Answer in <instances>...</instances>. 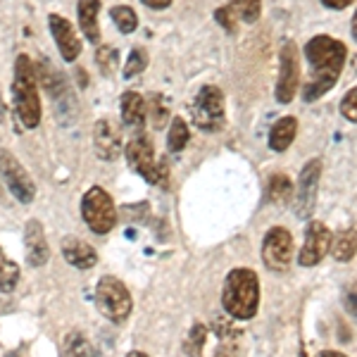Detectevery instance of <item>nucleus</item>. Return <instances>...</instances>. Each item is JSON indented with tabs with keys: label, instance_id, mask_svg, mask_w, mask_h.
<instances>
[{
	"label": "nucleus",
	"instance_id": "1",
	"mask_svg": "<svg viewBox=\"0 0 357 357\" xmlns=\"http://www.w3.org/2000/svg\"><path fill=\"white\" fill-rule=\"evenodd\" d=\"M345 45L331 36H314L305 45V57L310 65V82L305 84L303 98L307 102L317 100L336 86L345 65Z\"/></svg>",
	"mask_w": 357,
	"mask_h": 357
},
{
	"label": "nucleus",
	"instance_id": "2",
	"mask_svg": "<svg viewBox=\"0 0 357 357\" xmlns=\"http://www.w3.org/2000/svg\"><path fill=\"white\" fill-rule=\"evenodd\" d=\"M222 305L236 319H252L260 307V281L252 269H231L224 281Z\"/></svg>",
	"mask_w": 357,
	"mask_h": 357
},
{
	"label": "nucleus",
	"instance_id": "3",
	"mask_svg": "<svg viewBox=\"0 0 357 357\" xmlns=\"http://www.w3.org/2000/svg\"><path fill=\"white\" fill-rule=\"evenodd\" d=\"M13 96L15 107L22 124L26 129H33L41 122V100H38V79L33 62L29 55H20L15 60V79H13Z\"/></svg>",
	"mask_w": 357,
	"mask_h": 357
},
{
	"label": "nucleus",
	"instance_id": "4",
	"mask_svg": "<svg viewBox=\"0 0 357 357\" xmlns=\"http://www.w3.org/2000/svg\"><path fill=\"white\" fill-rule=\"evenodd\" d=\"M96 305L102 312V317H107L114 324L124 321L126 317L134 310V301H131L129 289L114 276H102L96 286Z\"/></svg>",
	"mask_w": 357,
	"mask_h": 357
},
{
	"label": "nucleus",
	"instance_id": "5",
	"mask_svg": "<svg viewBox=\"0 0 357 357\" xmlns=\"http://www.w3.org/2000/svg\"><path fill=\"white\" fill-rule=\"evenodd\" d=\"M82 217L93 234L112 231L114 224H117V210H114L110 193L100 186L91 188L82 200Z\"/></svg>",
	"mask_w": 357,
	"mask_h": 357
},
{
	"label": "nucleus",
	"instance_id": "6",
	"mask_svg": "<svg viewBox=\"0 0 357 357\" xmlns=\"http://www.w3.org/2000/svg\"><path fill=\"white\" fill-rule=\"evenodd\" d=\"M193 122L203 131H220L227 122V112H224V96L217 86H203L193 100Z\"/></svg>",
	"mask_w": 357,
	"mask_h": 357
},
{
	"label": "nucleus",
	"instance_id": "7",
	"mask_svg": "<svg viewBox=\"0 0 357 357\" xmlns=\"http://www.w3.org/2000/svg\"><path fill=\"white\" fill-rule=\"evenodd\" d=\"M126 160H129V167L136 169L146 181L151 183H162L165 186V178H167V165L155 160V148L153 143L148 141V136H136L134 141L126 146Z\"/></svg>",
	"mask_w": 357,
	"mask_h": 357
},
{
	"label": "nucleus",
	"instance_id": "8",
	"mask_svg": "<svg viewBox=\"0 0 357 357\" xmlns=\"http://www.w3.org/2000/svg\"><path fill=\"white\" fill-rule=\"evenodd\" d=\"M301 86V53L296 43H286L279 53V82H276V100L289 105Z\"/></svg>",
	"mask_w": 357,
	"mask_h": 357
},
{
	"label": "nucleus",
	"instance_id": "9",
	"mask_svg": "<svg viewBox=\"0 0 357 357\" xmlns=\"http://www.w3.org/2000/svg\"><path fill=\"white\" fill-rule=\"evenodd\" d=\"M0 176H3L5 186L15 195L20 203H31L36 198V186L29 172L20 165V160L13 153L0 151Z\"/></svg>",
	"mask_w": 357,
	"mask_h": 357
},
{
	"label": "nucleus",
	"instance_id": "10",
	"mask_svg": "<svg viewBox=\"0 0 357 357\" xmlns=\"http://www.w3.org/2000/svg\"><path fill=\"white\" fill-rule=\"evenodd\" d=\"M262 260L272 272H286L293 260V236L289 229H269L262 241Z\"/></svg>",
	"mask_w": 357,
	"mask_h": 357
},
{
	"label": "nucleus",
	"instance_id": "11",
	"mask_svg": "<svg viewBox=\"0 0 357 357\" xmlns=\"http://www.w3.org/2000/svg\"><path fill=\"white\" fill-rule=\"evenodd\" d=\"M319 178H321V160L312 158L301 172V181H298V191H296V215L298 220H307L312 215L314 205H317V193H319Z\"/></svg>",
	"mask_w": 357,
	"mask_h": 357
},
{
	"label": "nucleus",
	"instance_id": "12",
	"mask_svg": "<svg viewBox=\"0 0 357 357\" xmlns=\"http://www.w3.org/2000/svg\"><path fill=\"white\" fill-rule=\"evenodd\" d=\"M331 248V231L329 227H324L321 222H312L307 227V234H305V243L301 248V255H298V262L303 267H314L324 260V255Z\"/></svg>",
	"mask_w": 357,
	"mask_h": 357
},
{
	"label": "nucleus",
	"instance_id": "13",
	"mask_svg": "<svg viewBox=\"0 0 357 357\" xmlns=\"http://www.w3.org/2000/svg\"><path fill=\"white\" fill-rule=\"evenodd\" d=\"M48 24H50V33H53L57 48H60L62 60L74 62L82 55V38L77 36V29H74L72 22L65 20L62 15H50Z\"/></svg>",
	"mask_w": 357,
	"mask_h": 357
},
{
	"label": "nucleus",
	"instance_id": "14",
	"mask_svg": "<svg viewBox=\"0 0 357 357\" xmlns=\"http://www.w3.org/2000/svg\"><path fill=\"white\" fill-rule=\"evenodd\" d=\"M93 148L98 158L105 160V162L117 160L119 153H122V131H119V126H114L110 119H100L93 131Z\"/></svg>",
	"mask_w": 357,
	"mask_h": 357
},
{
	"label": "nucleus",
	"instance_id": "15",
	"mask_svg": "<svg viewBox=\"0 0 357 357\" xmlns=\"http://www.w3.org/2000/svg\"><path fill=\"white\" fill-rule=\"evenodd\" d=\"M24 250H26V262L31 267H43L50 257V248L45 241L41 222L31 220L24 229Z\"/></svg>",
	"mask_w": 357,
	"mask_h": 357
},
{
	"label": "nucleus",
	"instance_id": "16",
	"mask_svg": "<svg viewBox=\"0 0 357 357\" xmlns=\"http://www.w3.org/2000/svg\"><path fill=\"white\" fill-rule=\"evenodd\" d=\"M62 257L77 269H91L98 262V252L77 236L62 238Z\"/></svg>",
	"mask_w": 357,
	"mask_h": 357
},
{
	"label": "nucleus",
	"instance_id": "17",
	"mask_svg": "<svg viewBox=\"0 0 357 357\" xmlns=\"http://www.w3.org/2000/svg\"><path fill=\"white\" fill-rule=\"evenodd\" d=\"M79 26L84 36L91 43L100 41V26H98V15H100V0H79Z\"/></svg>",
	"mask_w": 357,
	"mask_h": 357
},
{
	"label": "nucleus",
	"instance_id": "18",
	"mask_svg": "<svg viewBox=\"0 0 357 357\" xmlns=\"http://www.w3.org/2000/svg\"><path fill=\"white\" fill-rule=\"evenodd\" d=\"M298 134V119L296 117H281L279 122L269 131V148L276 153H284L286 148H291V143L296 141Z\"/></svg>",
	"mask_w": 357,
	"mask_h": 357
},
{
	"label": "nucleus",
	"instance_id": "19",
	"mask_svg": "<svg viewBox=\"0 0 357 357\" xmlns=\"http://www.w3.org/2000/svg\"><path fill=\"white\" fill-rule=\"evenodd\" d=\"M33 69H36V79L38 84L45 86V91H48L50 96L55 98V100H62L67 93V86H65V79H62V74H57L53 67H50V62L45 60V57H41V60L33 65Z\"/></svg>",
	"mask_w": 357,
	"mask_h": 357
},
{
	"label": "nucleus",
	"instance_id": "20",
	"mask_svg": "<svg viewBox=\"0 0 357 357\" xmlns=\"http://www.w3.org/2000/svg\"><path fill=\"white\" fill-rule=\"evenodd\" d=\"M331 252L338 262H350L357 252V231L355 229H343L331 238Z\"/></svg>",
	"mask_w": 357,
	"mask_h": 357
},
{
	"label": "nucleus",
	"instance_id": "21",
	"mask_svg": "<svg viewBox=\"0 0 357 357\" xmlns=\"http://www.w3.org/2000/svg\"><path fill=\"white\" fill-rule=\"evenodd\" d=\"M122 119L129 126H143V119H146V102H143L141 93L126 91L122 96Z\"/></svg>",
	"mask_w": 357,
	"mask_h": 357
},
{
	"label": "nucleus",
	"instance_id": "22",
	"mask_svg": "<svg viewBox=\"0 0 357 357\" xmlns=\"http://www.w3.org/2000/svg\"><path fill=\"white\" fill-rule=\"evenodd\" d=\"M62 357H93V345L79 331H72L62 345Z\"/></svg>",
	"mask_w": 357,
	"mask_h": 357
},
{
	"label": "nucleus",
	"instance_id": "23",
	"mask_svg": "<svg viewBox=\"0 0 357 357\" xmlns=\"http://www.w3.org/2000/svg\"><path fill=\"white\" fill-rule=\"evenodd\" d=\"M20 281V267L0 248V293H13Z\"/></svg>",
	"mask_w": 357,
	"mask_h": 357
},
{
	"label": "nucleus",
	"instance_id": "24",
	"mask_svg": "<svg viewBox=\"0 0 357 357\" xmlns=\"http://www.w3.org/2000/svg\"><path fill=\"white\" fill-rule=\"evenodd\" d=\"M229 8H231V13L238 17V20L248 22V24L257 22V20H260V15H262V3H260V0H229Z\"/></svg>",
	"mask_w": 357,
	"mask_h": 357
},
{
	"label": "nucleus",
	"instance_id": "25",
	"mask_svg": "<svg viewBox=\"0 0 357 357\" xmlns=\"http://www.w3.org/2000/svg\"><path fill=\"white\" fill-rule=\"evenodd\" d=\"M186 143H188V124L181 117H174L169 126V134H167V148L172 153H178L186 148Z\"/></svg>",
	"mask_w": 357,
	"mask_h": 357
},
{
	"label": "nucleus",
	"instance_id": "26",
	"mask_svg": "<svg viewBox=\"0 0 357 357\" xmlns=\"http://www.w3.org/2000/svg\"><path fill=\"white\" fill-rule=\"evenodd\" d=\"M110 17L122 33H134L138 29V15L129 8V5H117V8H112Z\"/></svg>",
	"mask_w": 357,
	"mask_h": 357
},
{
	"label": "nucleus",
	"instance_id": "27",
	"mask_svg": "<svg viewBox=\"0 0 357 357\" xmlns=\"http://www.w3.org/2000/svg\"><path fill=\"white\" fill-rule=\"evenodd\" d=\"M293 193V183L289 176L284 174H274L272 181H269V188H267V195L272 203H286Z\"/></svg>",
	"mask_w": 357,
	"mask_h": 357
},
{
	"label": "nucleus",
	"instance_id": "28",
	"mask_svg": "<svg viewBox=\"0 0 357 357\" xmlns=\"http://www.w3.org/2000/svg\"><path fill=\"white\" fill-rule=\"evenodd\" d=\"M96 62H98V69H100L105 77H112L119 62L117 48H114V45H100V48L96 50Z\"/></svg>",
	"mask_w": 357,
	"mask_h": 357
},
{
	"label": "nucleus",
	"instance_id": "29",
	"mask_svg": "<svg viewBox=\"0 0 357 357\" xmlns=\"http://www.w3.org/2000/svg\"><path fill=\"white\" fill-rule=\"evenodd\" d=\"M146 65H148L146 50H143V48H134V50H131V55H129V60H126L124 77H126V79L136 77V74H141L143 69H146Z\"/></svg>",
	"mask_w": 357,
	"mask_h": 357
},
{
	"label": "nucleus",
	"instance_id": "30",
	"mask_svg": "<svg viewBox=\"0 0 357 357\" xmlns=\"http://www.w3.org/2000/svg\"><path fill=\"white\" fill-rule=\"evenodd\" d=\"M205 338H207V331L203 324H195L191 333H188V341H186V353L191 357H200V350L205 345Z\"/></svg>",
	"mask_w": 357,
	"mask_h": 357
},
{
	"label": "nucleus",
	"instance_id": "31",
	"mask_svg": "<svg viewBox=\"0 0 357 357\" xmlns=\"http://www.w3.org/2000/svg\"><path fill=\"white\" fill-rule=\"evenodd\" d=\"M148 107H151V119H153V126L155 129H162L167 117H169V110H167L162 96H151V102H148Z\"/></svg>",
	"mask_w": 357,
	"mask_h": 357
},
{
	"label": "nucleus",
	"instance_id": "32",
	"mask_svg": "<svg viewBox=\"0 0 357 357\" xmlns=\"http://www.w3.org/2000/svg\"><path fill=\"white\" fill-rule=\"evenodd\" d=\"M341 114L348 119V122L357 124V86L353 91H348L345 98L341 100Z\"/></svg>",
	"mask_w": 357,
	"mask_h": 357
},
{
	"label": "nucleus",
	"instance_id": "33",
	"mask_svg": "<svg viewBox=\"0 0 357 357\" xmlns=\"http://www.w3.org/2000/svg\"><path fill=\"white\" fill-rule=\"evenodd\" d=\"M217 22L227 29V31H234V13H231V8H220L217 10Z\"/></svg>",
	"mask_w": 357,
	"mask_h": 357
},
{
	"label": "nucleus",
	"instance_id": "34",
	"mask_svg": "<svg viewBox=\"0 0 357 357\" xmlns=\"http://www.w3.org/2000/svg\"><path fill=\"white\" fill-rule=\"evenodd\" d=\"M345 307H348V312L357 317V293H348L345 296Z\"/></svg>",
	"mask_w": 357,
	"mask_h": 357
},
{
	"label": "nucleus",
	"instance_id": "35",
	"mask_svg": "<svg viewBox=\"0 0 357 357\" xmlns=\"http://www.w3.org/2000/svg\"><path fill=\"white\" fill-rule=\"evenodd\" d=\"M141 3L148 5V8H153V10H165L172 5V0H141Z\"/></svg>",
	"mask_w": 357,
	"mask_h": 357
},
{
	"label": "nucleus",
	"instance_id": "36",
	"mask_svg": "<svg viewBox=\"0 0 357 357\" xmlns=\"http://www.w3.org/2000/svg\"><path fill=\"white\" fill-rule=\"evenodd\" d=\"M321 3H324L326 8H331V10H343V8H348L353 0H321Z\"/></svg>",
	"mask_w": 357,
	"mask_h": 357
},
{
	"label": "nucleus",
	"instance_id": "37",
	"mask_svg": "<svg viewBox=\"0 0 357 357\" xmlns=\"http://www.w3.org/2000/svg\"><path fill=\"white\" fill-rule=\"evenodd\" d=\"M319 357H345V355H341V353H336V350H324Z\"/></svg>",
	"mask_w": 357,
	"mask_h": 357
},
{
	"label": "nucleus",
	"instance_id": "38",
	"mask_svg": "<svg viewBox=\"0 0 357 357\" xmlns=\"http://www.w3.org/2000/svg\"><path fill=\"white\" fill-rule=\"evenodd\" d=\"M353 36L357 38V13H355V17H353Z\"/></svg>",
	"mask_w": 357,
	"mask_h": 357
},
{
	"label": "nucleus",
	"instance_id": "39",
	"mask_svg": "<svg viewBox=\"0 0 357 357\" xmlns=\"http://www.w3.org/2000/svg\"><path fill=\"white\" fill-rule=\"evenodd\" d=\"M126 357H148V355H146V353H138V350H134V353H129Z\"/></svg>",
	"mask_w": 357,
	"mask_h": 357
},
{
	"label": "nucleus",
	"instance_id": "40",
	"mask_svg": "<svg viewBox=\"0 0 357 357\" xmlns=\"http://www.w3.org/2000/svg\"><path fill=\"white\" fill-rule=\"evenodd\" d=\"M215 357H231V355H229V353H227V350H220V353H217Z\"/></svg>",
	"mask_w": 357,
	"mask_h": 357
},
{
	"label": "nucleus",
	"instance_id": "41",
	"mask_svg": "<svg viewBox=\"0 0 357 357\" xmlns=\"http://www.w3.org/2000/svg\"><path fill=\"white\" fill-rule=\"evenodd\" d=\"M0 112H3V107H0Z\"/></svg>",
	"mask_w": 357,
	"mask_h": 357
}]
</instances>
